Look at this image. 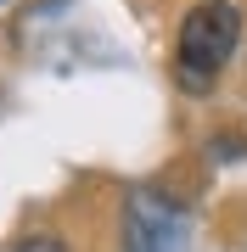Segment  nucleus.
<instances>
[{
	"label": "nucleus",
	"instance_id": "f257e3e1",
	"mask_svg": "<svg viewBox=\"0 0 247 252\" xmlns=\"http://www.w3.org/2000/svg\"><path fill=\"white\" fill-rule=\"evenodd\" d=\"M236 45H242L236 0H197V6L180 17V34H174V79H180V90L202 95L230 67Z\"/></svg>",
	"mask_w": 247,
	"mask_h": 252
},
{
	"label": "nucleus",
	"instance_id": "f03ea898",
	"mask_svg": "<svg viewBox=\"0 0 247 252\" xmlns=\"http://www.w3.org/2000/svg\"><path fill=\"white\" fill-rule=\"evenodd\" d=\"M185 247V213L163 190H129L124 202V252H180Z\"/></svg>",
	"mask_w": 247,
	"mask_h": 252
},
{
	"label": "nucleus",
	"instance_id": "7ed1b4c3",
	"mask_svg": "<svg viewBox=\"0 0 247 252\" xmlns=\"http://www.w3.org/2000/svg\"><path fill=\"white\" fill-rule=\"evenodd\" d=\"M11 252H68V241H62V235H45V230H39V235H23V241H11Z\"/></svg>",
	"mask_w": 247,
	"mask_h": 252
},
{
	"label": "nucleus",
	"instance_id": "20e7f679",
	"mask_svg": "<svg viewBox=\"0 0 247 252\" xmlns=\"http://www.w3.org/2000/svg\"><path fill=\"white\" fill-rule=\"evenodd\" d=\"M247 152V135H219L213 140V157H242Z\"/></svg>",
	"mask_w": 247,
	"mask_h": 252
},
{
	"label": "nucleus",
	"instance_id": "39448f33",
	"mask_svg": "<svg viewBox=\"0 0 247 252\" xmlns=\"http://www.w3.org/2000/svg\"><path fill=\"white\" fill-rule=\"evenodd\" d=\"M0 6H6V0H0Z\"/></svg>",
	"mask_w": 247,
	"mask_h": 252
}]
</instances>
